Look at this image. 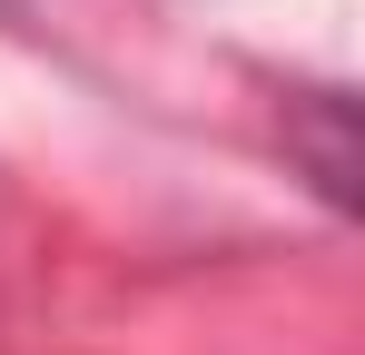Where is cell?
<instances>
[{"label": "cell", "mask_w": 365, "mask_h": 355, "mask_svg": "<svg viewBox=\"0 0 365 355\" xmlns=\"http://www.w3.org/2000/svg\"><path fill=\"white\" fill-rule=\"evenodd\" d=\"M287 109L316 128V138H306V168H316V187H326V207H346V197H356V187H346V178H356V148H346V99H336V89H306V99H287Z\"/></svg>", "instance_id": "1"}]
</instances>
